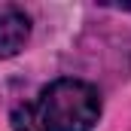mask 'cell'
<instances>
[{
    "label": "cell",
    "instance_id": "obj_1",
    "mask_svg": "<svg viewBox=\"0 0 131 131\" xmlns=\"http://www.w3.org/2000/svg\"><path fill=\"white\" fill-rule=\"evenodd\" d=\"M101 95L85 79L61 76L40 89L28 104L9 113L12 131H95L101 119Z\"/></svg>",
    "mask_w": 131,
    "mask_h": 131
},
{
    "label": "cell",
    "instance_id": "obj_2",
    "mask_svg": "<svg viewBox=\"0 0 131 131\" xmlns=\"http://www.w3.org/2000/svg\"><path fill=\"white\" fill-rule=\"evenodd\" d=\"M31 40V15L25 9H3L0 12V61L15 58Z\"/></svg>",
    "mask_w": 131,
    "mask_h": 131
}]
</instances>
